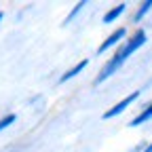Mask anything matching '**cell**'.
Instances as JSON below:
<instances>
[{
    "label": "cell",
    "mask_w": 152,
    "mask_h": 152,
    "mask_svg": "<svg viewBox=\"0 0 152 152\" xmlns=\"http://www.w3.org/2000/svg\"><path fill=\"white\" fill-rule=\"evenodd\" d=\"M125 38H127V28H116L112 34H108V36L104 38V42L97 47V55H102V53H106V51H110V49H114V47H118Z\"/></svg>",
    "instance_id": "4"
},
{
    "label": "cell",
    "mask_w": 152,
    "mask_h": 152,
    "mask_svg": "<svg viewBox=\"0 0 152 152\" xmlns=\"http://www.w3.org/2000/svg\"><path fill=\"white\" fill-rule=\"evenodd\" d=\"M152 11V0H146V2H142L140 7H137V11H135V15H133V21H135V23H140L142 21V19L148 15Z\"/></svg>",
    "instance_id": "8"
},
{
    "label": "cell",
    "mask_w": 152,
    "mask_h": 152,
    "mask_svg": "<svg viewBox=\"0 0 152 152\" xmlns=\"http://www.w3.org/2000/svg\"><path fill=\"white\" fill-rule=\"evenodd\" d=\"M85 7H87V2H85V0H80V2H76V4H74V9L70 11V15H68V17L64 19V26H68L70 21H74V19L78 17V13H80V11H83Z\"/></svg>",
    "instance_id": "9"
},
{
    "label": "cell",
    "mask_w": 152,
    "mask_h": 152,
    "mask_svg": "<svg viewBox=\"0 0 152 152\" xmlns=\"http://www.w3.org/2000/svg\"><path fill=\"white\" fill-rule=\"evenodd\" d=\"M144 152H152V142H150V144H148V146L144 148Z\"/></svg>",
    "instance_id": "11"
},
{
    "label": "cell",
    "mask_w": 152,
    "mask_h": 152,
    "mask_svg": "<svg viewBox=\"0 0 152 152\" xmlns=\"http://www.w3.org/2000/svg\"><path fill=\"white\" fill-rule=\"evenodd\" d=\"M87 66H89V59H80V61L76 64V66H72V68H70L68 72H64V74H61V78H59V85H64V83L72 80L74 76H78V74H80V72H83V70H85Z\"/></svg>",
    "instance_id": "5"
},
{
    "label": "cell",
    "mask_w": 152,
    "mask_h": 152,
    "mask_svg": "<svg viewBox=\"0 0 152 152\" xmlns=\"http://www.w3.org/2000/svg\"><path fill=\"white\" fill-rule=\"evenodd\" d=\"M2 19H4V13H2V11H0V21H2Z\"/></svg>",
    "instance_id": "12"
},
{
    "label": "cell",
    "mask_w": 152,
    "mask_h": 152,
    "mask_svg": "<svg viewBox=\"0 0 152 152\" xmlns=\"http://www.w3.org/2000/svg\"><path fill=\"white\" fill-rule=\"evenodd\" d=\"M125 11H127V4H125V2H121V4H116V7H112V9H110V11L104 15V19H102V21H104L106 26H108V23H114V21H116V19H118V17L125 13Z\"/></svg>",
    "instance_id": "6"
},
{
    "label": "cell",
    "mask_w": 152,
    "mask_h": 152,
    "mask_svg": "<svg viewBox=\"0 0 152 152\" xmlns=\"http://www.w3.org/2000/svg\"><path fill=\"white\" fill-rule=\"evenodd\" d=\"M146 40H148L146 30H144V28H137L135 32H133V34L127 38V42H123V45H118V47H116V55L125 61L127 57H131L137 49H142V47L146 45Z\"/></svg>",
    "instance_id": "1"
},
{
    "label": "cell",
    "mask_w": 152,
    "mask_h": 152,
    "mask_svg": "<svg viewBox=\"0 0 152 152\" xmlns=\"http://www.w3.org/2000/svg\"><path fill=\"white\" fill-rule=\"evenodd\" d=\"M15 121H17V114H13V112H11V114H4V116L0 118V133H2L7 127H11Z\"/></svg>",
    "instance_id": "10"
},
{
    "label": "cell",
    "mask_w": 152,
    "mask_h": 152,
    "mask_svg": "<svg viewBox=\"0 0 152 152\" xmlns=\"http://www.w3.org/2000/svg\"><path fill=\"white\" fill-rule=\"evenodd\" d=\"M152 118V104H148L140 114H137V116L135 118H133L131 123H129V127H140V125H144V123H148Z\"/></svg>",
    "instance_id": "7"
},
{
    "label": "cell",
    "mask_w": 152,
    "mask_h": 152,
    "mask_svg": "<svg viewBox=\"0 0 152 152\" xmlns=\"http://www.w3.org/2000/svg\"><path fill=\"white\" fill-rule=\"evenodd\" d=\"M123 64H125V61L121 59V57H118L116 53H114V55L110 57V59H108V61H106V64L102 66V70L97 72V76H95V80H93V85H95V87H97V85H102V83H106V80L110 78V76H114V74H116V72H118V68H121Z\"/></svg>",
    "instance_id": "2"
},
{
    "label": "cell",
    "mask_w": 152,
    "mask_h": 152,
    "mask_svg": "<svg viewBox=\"0 0 152 152\" xmlns=\"http://www.w3.org/2000/svg\"><path fill=\"white\" fill-rule=\"evenodd\" d=\"M140 95H142L140 91H133V93H129L125 99H121L118 104H114L110 110H106L102 118H104V121H110V118H114V116H118V114H123V112H125V110H127V108H129L133 102H137V97H140Z\"/></svg>",
    "instance_id": "3"
}]
</instances>
